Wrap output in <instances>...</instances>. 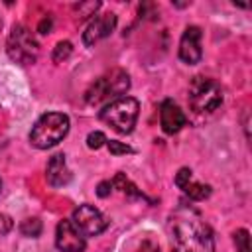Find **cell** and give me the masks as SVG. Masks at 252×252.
Masks as SVG:
<instances>
[{"mask_svg":"<svg viewBox=\"0 0 252 252\" xmlns=\"http://www.w3.org/2000/svg\"><path fill=\"white\" fill-rule=\"evenodd\" d=\"M73 53V45H71V41H59L57 45H55V49H53V61L55 63H61V61H65V59H69V55Z\"/></svg>","mask_w":252,"mask_h":252,"instance_id":"cell-16","label":"cell"},{"mask_svg":"<svg viewBox=\"0 0 252 252\" xmlns=\"http://www.w3.org/2000/svg\"><path fill=\"white\" fill-rule=\"evenodd\" d=\"M6 51L12 61H16L20 65H32L37 61L39 43L26 26H16L8 35Z\"/></svg>","mask_w":252,"mask_h":252,"instance_id":"cell-5","label":"cell"},{"mask_svg":"<svg viewBox=\"0 0 252 252\" xmlns=\"http://www.w3.org/2000/svg\"><path fill=\"white\" fill-rule=\"evenodd\" d=\"M128 87H130L128 73L122 71V69H112L110 73L102 75L100 79H96L91 85L85 98H87L89 104H98V102H102L106 98H112V96L118 98L120 94H124L128 91Z\"/></svg>","mask_w":252,"mask_h":252,"instance_id":"cell-4","label":"cell"},{"mask_svg":"<svg viewBox=\"0 0 252 252\" xmlns=\"http://www.w3.org/2000/svg\"><path fill=\"white\" fill-rule=\"evenodd\" d=\"M189 102L195 112H213L222 102V89L213 79L195 77L189 85Z\"/></svg>","mask_w":252,"mask_h":252,"instance_id":"cell-6","label":"cell"},{"mask_svg":"<svg viewBox=\"0 0 252 252\" xmlns=\"http://www.w3.org/2000/svg\"><path fill=\"white\" fill-rule=\"evenodd\" d=\"M106 142H108V140H106V136H104L100 130H94V132H91V134L87 136V146H89L91 150H98V148H102Z\"/></svg>","mask_w":252,"mask_h":252,"instance_id":"cell-18","label":"cell"},{"mask_svg":"<svg viewBox=\"0 0 252 252\" xmlns=\"http://www.w3.org/2000/svg\"><path fill=\"white\" fill-rule=\"evenodd\" d=\"M45 171H47L45 173L47 175V181L53 187H63V185H67L71 181V171L67 167V161H65V156L63 154L51 156L49 161H47V169Z\"/></svg>","mask_w":252,"mask_h":252,"instance_id":"cell-12","label":"cell"},{"mask_svg":"<svg viewBox=\"0 0 252 252\" xmlns=\"http://www.w3.org/2000/svg\"><path fill=\"white\" fill-rule=\"evenodd\" d=\"M41 230H43V224L35 217H30V219L22 220V224H20V232L24 236H28V238H37L41 234Z\"/></svg>","mask_w":252,"mask_h":252,"instance_id":"cell-15","label":"cell"},{"mask_svg":"<svg viewBox=\"0 0 252 252\" xmlns=\"http://www.w3.org/2000/svg\"><path fill=\"white\" fill-rule=\"evenodd\" d=\"M112 187H116V189H120L124 195H128V197H138V199H146L144 197V193L142 191H138L136 189V185L124 175V173H116L114 175V179H112Z\"/></svg>","mask_w":252,"mask_h":252,"instance_id":"cell-13","label":"cell"},{"mask_svg":"<svg viewBox=\"0 0 252 252\" xmlns=\"http://www.w3.org/2000/svg\"><path fill=\"white\" fill-rule=\"evenodd\" d=\"M0 191H2V179H0Z\"/></svg>","mask_w":252,"mask_h":252,"instance_id":"cell-25","label":"cell"},{"mask_svg":"<svg viewBox=\"0 0 252 252\" xmlns=\"http://www.w3.org/2000/svg\"><path fill=\"white\" fill-rule=\"evenodd\" d=\"M140 104L134 96H118L100 110V120L112 126L120 134H130L138 120Z\"/></svg>","mask_w":252,"mask_h":252,"instance_id":"cell-3","label":"cell"},{"mask_svg":"<svg viewBox=\"0 0 252 252\" xmlns=\"http://www.w3.org/2000/svg\"><path fill=\"white\" fill-rule=\"evenodd\" d=\"M51 24H53L51 16H45V18L39 22V26H37V32H39V33H49V30H51Z\"/></svg>","mask_w":252,"mask_h":252,"instance_id":"cell-23","label":"cell"},{"mask_svg":"<svg viewBox=\"0 0 252 252\" xmlns=\"http://www.w3.org/2000/svg\"><path fill=\"white\" fill-rule=\"evenodd\" d=\"M112 189H114V187H112V181H102V183H98L96 195H98V197H108Z\"/></svg>","mask_w":252,"mask_h":252,"instance_id":"cell-22","label":"cell"},{"mask_svg":"<svg viewBox=\"0 0 252 252\" xmlns=\"http://www.w3.org/2000/svg\"><path fill=\"white\" fill-rule=\"evenodd\" d=\"M55 246L61 252H83L87 246V238L71 220H61L55 230Z\"/></svg>","mask_w":252,"mask_h":252,"instance_id":"cell-8","label":"cell"},{"mask_svg":"<svg viewBox=\"0 0 252 252\" xmlns=\"http://www.w3.org/2000/svg\"><path fill=\"white\" fill-rule=\"evenodd\" d=\"M71 222L81 230V234L87 238V236H96L100 232L106 230L108 226V219L93 205L85 203V205H79L75 211H73V217H71Z\"/></svg>","mask_w":252,"mask_h":252,"instance_id":"cell-7","label":"cell"},{"mask_svg":"<svg viewBox=\"0 0 252 252\" xmlns=\"http://www.w3.org/2000/svg\"><path fill=\"white\" fill-rule=\"evenodd\" d=\"M69 132V116L63 112H45L41 114L30 132L32 146L47 150L57 146Z\"/></svg>","mask_w":252,"mask_h":252,"instance_id":"cell-2","label":"cell"},{"mask_svg":"<svg viewBox=\"0 0 252 252\" xmlns=\"http://www.w3.org/2000/svg\"><path fill=\"white\" fill-rule=\"evenodd\" d=\"M100 8L98 2H83V4H77L75 10L79 12V18H87V16H94V12Z\"/></svg>","mask_w":252,"mask_h":252,"instance_id":"cell-19","label":"cell"},{"mask_svg":"<svg viewBox=\"0 0 252 252\" xmlns=\"http://www.w3.org/2000/svg\"><path fill=\"white\" fill-rule=\"evenodd\" d=\"M169 252H215L213 232L195 209L179 207L171 217Z\"/></svg>","mask_w":252,"mask_h":252,"instance_id":"cell-1","label":"cell"},{"mask_svg":"<svg viewBox=\"0 0 252 252\" xmlns=\"http://www.w3.org/2000/svg\"><path fill=\"white\" fill-rule=\"evenodd\" d=\"M181 189H183V193H185L189 199H193V201H203V199H207V197L211 195V187H209V185L197 183V181H193V179H189Z\"/></svg>","mask_w":252,"mask_h":252,"instance_id":"cell-14","label":"cell"},{"mask_svg":"<svg viewBox=\"0 0 252 252\" xmlns=\"http://www.w3.org/2000/svg\"><path fill=\"white\" fill-rule=\"evenodd\" d=\"M140 252H159V246L156 242H152V240H144Z\"/></svg>","mask_w":252,"mask_h":252,"instance_id":"cell-24","label":"cell"},{"mask_svg":"<svg viewBox=\"0 0 252 252\" xmlns=\"http://www.w3.org/2000/svg\"><path fill=\"white\" fill-rule=\"evenodd\" d=\"M187 118L173 100H163L159 106V124L165 134H175L185 126Z\"/></svg>","mask_w":252,"mask_h":252,"instance_id":"cell-11","label":"cell"},{"mask_svg":"<svg viewBox=\"0 0 252 252\" xmlns=\"http://www.w3.org/2000/svg\"><path fill=\"white\" fill-rule=\"evenodd\" d=\"M234 244L238 252H250V234L246 228H240L234 232Z\"/></svg>","mask_w":252,"mask_h":252,"instance_id":"cell-17","label":"cell"},{"mask_svg":"<svg viewBox=\"0 0 252 252\" xmlns=\"http://www.w3.org/2000/svg\"><path fill=\"white\" fill-rule=\"evenodd\" d=\"M201 57H203L201 30L197 26H189V28H185L181 41H179V59L187 65H195L201 61Z\"/></svg>","mask_w":252,"mask_h":252,"instance_id":"cell-10","label":"cell"},{"mask_svg":"<svg viewBox=\"0 0 252 252\" xmlns=\"http://www.w3.org/2000/svg\"><path fill=\"white\" fill-rule=\"evenodd\" d=\"M106 146H108V152H110L112 156H120V154H132V152H134V150H132L128 144L118 142V140H110V142H106Z\"/></svg>","mask_w":252,"mask_h":252,"instance_id":"cell-20","label":"cell"},{"mask_svg":"<svg viewBox=\"0 0 252 252\" xmlns=\"http://www.w3.org/2000/svg\"><path fill=\"white\" fill-rule=\"evenodd\" d=\"M114 28H116V14L110 12V14L94 16V18L89 22L87 30L83 32V43L91 47V45H94L96 41L108 37V35L114 32Z\"/></svg>","mask_w":252,"mask_h":252,"instance_id":"cell-9","label":"cell"},{"mask_svg":"<svg viewBox=\"0 0 252 252\" xmlns=\"http://www.w3.org/2000/svg\"><path fill=\"white\" fill-rule=\"evenodd\" d=\"M12 228H14V220H12V217L0 213V234H8Z\"/></svg>","mask_w":252,"mask_h":252,"instance_id":"cell-21","label":"cell"}]
</instances>
